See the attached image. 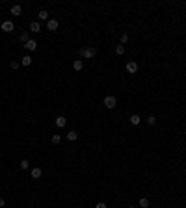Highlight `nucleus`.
<instances>
[{"label": "nucleus", "instance_id": "nucleus-1", "mask_svg": "<svg viewBox=\"0 0 186 208\" xmlns=\"http://www.w3.org/2000/svg\"><path fill=\"white\" fill-rule=\"evenodd\" d=\"M95 54H97V48H95V46H84V48L78 50V56H80V58H86V60H91V58H95Z\"/></svg>", "mask_w": 186, "mask_h": 208}, {"label": "nucleus", "instance_id": "nucleus-2", "mask_svg": "<svg viewBox=\"0 0 186 208\" xmlns=\"http://www.w3.org/2000/svg\"><path fill=\"white\" fill-rule=\"evenodd\" d=\"M102 104L106 106L108 110H112V108H116V104H117V99L114 95H108V97H104V100H102Z\"/></svg>", "mask_w": 186, "mask_h": 208}, {"label": "nucleus", "instance_id": "nucleus-3", "mask_svg": "<svg viewBox=\"0 0 186 208\" xmlns=\"http://www.w3.org/2000/svg\"><path fill=\"white\" fill-rule=\"evenodd\" d=\"M58 26H60V22H58L56 19H49V21H47V30H49V32H56Z\"/></svg>", "mask_w": 186, "mask_h": 208}, {"label": "nucleus", "instance_id": "nucleus-4", "mask_svg": "<svg viewBox=\"0 0 186 208\" xmlns=\"http://www.w3.org/2000/svg\"><path fill=\"white\" fill-rule=\"evenodd\" d=\"M0 28H2L6 34H9V32H13V30H15V24L11 21H4L2 24H0Z\"/></svg>", "mask_w": 186, "mask_h": 208}, {"label": "nucleus", "instance_id": "nucleus-5", "mask_svg": "<svg viewBox=\"0 0 186 208\" xmlns=\"http://www.w3.org/2000/svg\"><path fill=\"white\" fill-rule=\"evenodd\" d=\"M24 48L28 50V52H34V50L37 48V41H34V39H30L28 43H24Z\"/></svg>", "mask_w": 186, "mask_h": 208}, {"label": "nucleus", "instance_id": "nucleus-6", "mask_svg": "<svg viewBox=\"0 0 186 208\" xmlns=\"http://www.w3.org/2000/svg\"><path fill=\"white\" fill-rule=\"evenodd\" d=\"M126 73H130V74L138 73V63L136 61H129V63H126Z\"/></svg>", "mask_w": 186, "mask_h": 208}, {"label": "nucleus", "instance_id": "nucleus-7", "mask_svg": "<svg viewBox=\"0 0 186 208\" xmlns=\"http://www.w3.org/2000/svg\"><path fill=\"white\" fill-rule=\"evenodd\" d=\"M30 32H34V34L41 32V24H39V21H32L30 22Z\"/></svg>", "mask_w": 186, "mask_h": 208}, {"label": "nucleus", "instance_id": "nucleus-8", "mask_svg": "<svg viewBox=\"0 0 186 208\" xmlns=\"http://www.w3.org/2000/svg\"><path fill=\"white\" fill-rule=\"evenodd\" d=\"M54 123H56V127H58V128H63V127L67 125V119H65L63 115H60V117H56V121H54Z\"/></svg>", "mask_w": 186, "mask_h": 208}, {"label": "nucleus", "instance_id": "nucleus-9", "mask_svg": "<svg viewBox=\"0 0 186 208\" xmlns=\"http://www.w3.org/2000/svg\"><path fill=\"white\" fill-rule=\"evenodd\" d=\"M30 175H32V178H35V180H37V178H41V175H43V171H41V169H39V167H34V169H32V171H30Z\"/></svg>", "mask_w": 186, "mask_h": 208}, {"label": "nucleus", "instance_id": "nucleus-10", "mask_svg": "<svg viewBox=\"0 0 186 208\" xmlns=\"http://www.w3.org/2000/svg\"><path fill=\"white\" fill-rule=\"evenodd\" d=\"M73 69L80 73V71L84 69V61H82V60H74V61H73Z\"/></svg>", "mask_w": 186, "mask_h": 208}, {"label": "nucleus", "instance_id": "nucleus-11", "mask_svg": "<svg viewBox=\"0 0 186 208\" xmlns=\"http://www.w3.org/2000/svg\"><path fill=\"white\" fill-rule=\"evenodd\" d=\"M140 123H141V117L138 115V113H132V115H130V125L136 127V125H140Z\"/></svg>", "mask_w": 186, "mask_h": 208}, {"label": "nucleus", "instance_id": "nucleus-12", "mask_svg": "<svg viewBox=\"0 0 186 208\" xmlns=\"http://www.w3.org/2000/svg\"><path fill=\"white\" fill-rule=\"evenodd\" d=\"M67 139H69V141H76L78 139V132L76 130H69V132H67Z\"/></svg>", "mask_w": 186, "mask_h": 208}, {"label": "nucleus", "instance_id": "nucleus-13", "mask_svg": "<svg viewBox=\"0 0 186 208\" xmlns=\"http://www.w3.org/2000/svg\"><path fill=\"white\" fill-rule=\"evenodd\" d=\"M37 17H39V21H49V11L47 9H39Z\"/></svg>", "mask_w": 186, "mask_h": 208}, {"label": "nucleus", "instance_id": "nucleus-14", "mask_svg": "<svg viewBox=\"0 0 186 208\" xmlns=\"http://www.w3.org/2000/svg\"><path fill=\"white\" fill-rule=\"evenodd\" d=\"M21 63L24 65V67L32 65V56H28V54H26V56H22V58H21Z\"/></svg>", "mask_w": 186, "mask_h": 208}, {"label": "nucleus", "instance_id": "nucleus-15", "mask_svg": "<svg viewBox=\"0 0 186 208\" xmlns=\"http://www.w3.org/2000/svg\"><path fill=\"white\" fill-rule=\"evenodd\" d=\"M21 13H22V7H21V6H11V15L19 17Z\"/></svg>", "mask_w": 186, "mask_h": 208}, {"label": "nucleus", "instance_id": "nucleus-16", "mask_svg": "<svg viewBox=\"0 0 186 208\" xmlns=\"http://www.w3.org/2000/svg\"><path fill=\"white\" fill-rule=\"evenodd\" d=\"M19 41H21V43H28V41H30V35H28V32H22L21 35H19Z\"/></svg>", "mask_w": 186, "mask_h": 208}, {"label": "nucleus", "instance_id": "nucleus-17", "mask_svg": "<svg viewBox=\"0 0 186 208\" xmlns=\"http://www.w3.org/2000/svg\"><path fill=\"white\" fill-rule=\"evenodd\" d=\"M125 45H117L116 46V54H117V56H123V54H125Z\"/></svg>", "mask_w": 186, "mask_h": 208}, {"label": "nucleus", "instance_id": "nucleus-18", "mask_svg": "<svg viewBox=\"0 0 186 208\" xmlns=\"http://www.w3.org/2000/svg\"><path fill=\"white\" fill-rule=\"evenodd\" d=\"M149 205H151V203H149L147 197H141V199H140V206H141V208H149Z\"/></svg>", "mask_w": 186, "mask_h": 208}, {"label": "nucleus", "instance_id": "nucleus-19", "mask_svg": "<svg viewBox=\"0 0 186 208\" xmlns=\"http://www.w3.org/2000/svg\"><path fill=\"white\" fill-rule=\"evenodd\" d=\"M60 141H62V136H60V134H54V136H52V143H54V145H58Z\"/></svg>", "mask_w": 186, "mask_h": 208}, {"label": "nucleus", "instance_id": "nucleus-20", "mask_svg": "<svg viewBox=\"0 0 186 208\" xmlns=\"http://www.w3.org/2000/svg\"><path fill=\"white\" fill-rule=\"evenodd\" d=\"M19 166H21V169H28V167H30V162H28V160H22Z\"/></svg>", "mask_w": 186, "mask_h": 208}, {"label": "nucleus", "instance_id": "nucleus-21", "mask_svg": "<svg viewBox=\"0 0 186 208\" xmlns=\"http://www.w3.org/2000/svg\"><path fill=\"white\" fill-rule=\"evenodd\" d=\"M155 123H156V117H155V115H149V117H147V125H151V127H153Z\"/></svg>", "mask_w": 186, "mask_h": 208}, {"label": "nucleus", "instance_id": "nucleus-22", "mask_svg": "<svg viewBox=\"0 0 186 208\" xmlns=\"http://www.w3.org/2000/svg\"><path fill=\"white\" fill-rule=\"evenodd\" d=\"M126 41H129V35H126V34H121V45H125Z\"/></svg>", "mask_w": 186, "mask_h": 208}, {"label": "nucleus", "instance_id": "nucleus-23", "mask_svg": "<svg viewBox=\"0 0 186 208\" xmlns=\"http://www.w3.org/2000/svg\"><path fill=\"white\" fill-rule=\"evenodd\" d=\"M9 67H11V69H19V61H17V60H13V61L9 63Z\"/></svg>", "mask_w": 186, "mask_h": 208}, {"label": "nucleus", "instance_id": "nucleus-24", "mask_svg": "<svg viewBox=\"0 0 186 208\" xmlns=\"http://www.w3.org/2000/svg\"><path fill=\"white\" fill-rule=\"evenodd\" d=\"M95 208H108V206H106V203H97Z\"/></svg>", "mask_w": 186, "mask_h": 208}, {"label": "nucleus", "instance_id": "nucleus-25", "mask_svg": "<svg viewBox=\"0 0 186 208\" xmlns=\"http://www.w3.org/2000/svg\"><path fill=\"white\" fill-rule=\"evenodd\" d=\"M0 206H4V199L2 197H0Z\"/></svg>", "mask_w": 186, "mask_h": 208}, {"label": "nucleus", "instance_id": "nucleus-26", "mask_svg": "<svg viewBox=\"0 0 186 208\" xmlns=\"http://www.w3.org/2000/svg\"><path fill=\"white\" fill-rule=\"evenodd\" d=\"M129 208H136V206H129Z\"/></svg>", "mask_w": 186, "mask_h": 208}]
</instances>
